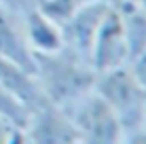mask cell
<instances>
[{
  "label": "cell",
  "mask_w": 146,
  "mask_h": 144,
  "mask_svg": "<svg viewBox=\"0 0 146 144\" xmlns=\"http://www.w3.org/2000/svg\"><path fill=\"white\" fill-rule=\"evenodd\" d=\"M0 59L34 70V53L28 44L21 9L0 2Z\"/></svg>",
  "instance_id": "7"
},
{
  "label": "cell",
  "mask_w": 146,
  "mask_h": 144,
  "mask_svg": "<svg viewBox=\"0 0 146 144\" xmlns=\"http://www.w3.org/2000/svg\"><path fill=\"white\" fill-rule=\"evenodd\" d=\"M4 144H32V142H30V138H28V133H26L23 127H13Z\"/></svg>",
  "instance_id": "14"
},
{
  "label": "cell",
  "mask_w": 146,
  "mask_h": 144,
  "mask_svg": "<svg viewBox=\"0 0 146 144\" xmlns=\"http://www.w3.org/2000/svg\"><path fill=\"white\" fill-rule=\"evenodd\" d=\"M44 0H15V7L17 9H28V7H38Z\"/></svg>",
  "instance_id": "17"
},
{
  "label": "cell",
  "mask_w": 146,
  "mask_h": 144,
  "mask_svg": "<svg viewBox=\"0 0 146 144\" xmlns=\"http://www.w3.org/2000/svg\"><path fill=\"white\" fill-rule=\"evenodd\" d=\"M127 70L131 74V78L140 85V89L146 93V53H140V55L131 57L127 62Z\"/></svg>",
  "instance_id": "13"
},
{
  "label": "cell",
  "mask_w": 146,
  "mask_h": 144,
  "mask_svg": "<svg viewBox=\"0 0 146 144\" xmlns=\"http://www.w3.org/2000/svg\"><path fill=\"white\" fill-rule=\"evenodd\" d=\"M0 2H7V4H13L15 7V0H0Z\"/></svg>",
  "instance_id": "20"
},
{
  "label": "cell",
  "mask_w": 146,
  "mask_h": 144,
  "mask_svg": "<svg viewBox=\"0 0 146 144\" xmlns=\"http://www.w3.org/2000/svg\"><path fill=\"white\" fill-rule=\"evenodd\" d=\"M0 117L4 121H9L13 127H23L30 117V110L21 102L15 100L2 85H0Z\"/></svg>",
  "instance_id": "11"
},
{
  "label": "cell",
  "mask_w": 146,
  "mask_h": 144,
  "mask_svg": "<svg viewBox=\"0 0 146 144\" xmlns=\"http://www.w3.org/2000/svg\"><path fill=\"white\" fill-rule=\"evenodd\" d=\"M11 129H13V125L0 117V144L7 142V138H9V133H11Z\"/></svg>",
  "instance_id": "16"
},
{
  "label": "cell",
  "mask_w": 146,
  "mask_h": 144,
  "mask_svg": "<svg viewBox=\"0 0 146 144\" xmlns=\"http://www.w3.org/2000/svg\"><path fill=\"white\" fill-rule=\"evenodd\" d=\"M32 144H74L78 142L76 127L68 110L53 104H42L30 112L28 123L23 125Z\"/></svg>",
  "instance_id": "5"
},
{
  "label": "cell",
  "mask_w": 146,
  "mask_h": 144,
  "mask_svg": "<svg viewBox=\"0 0 146 144\" xmlns=\"http://www.w3.org/2000/svg\"><path fill=\"white\" fill-rule=\"evenodd\" d=\"M110 7H117V4H123V2H138V0H106Z\"/></svg>",
  "instance_id": "18"
},
{
  "label": "cell",
  "mask_w": 146,
  "mask_h": 144,
  "mask_svg": "<svg viewBox=\"0 0 146 144\" xmlns=\"http://www.w3.org/2000/svg\"><path fill=\"white\" fill-rule=\"evenodd\" d=\"M91 2H100V0H44V2L38 4V7L51 19H55V21L62 26L76 9L87 7V4H91Z\"/></svg>",
  "instance_id": "12"
},
{
  "label": "cell",
  "mask_w": 146,
  "mask_h": 144,
  "mask_svg": "<svg viewBox=\"0 0 146 144\" xmlns=\"http://www.w3.org/2000/svg\"><path fill=\"white\" fill-rule=\"evenodd\" d=\"M138 4H140V7H142V11L146 13V0H138Z\"/></svg>",
  "instance_id": "19"
},
{
  "label": "cell",
  "mask_w": 146,
  "mask_h": 144,
  "mask_svg": "<svg viewBox=\"0 0 146 144\" xmlns=\"http://www.w3.org/2000/svg\"><path fill=\"white\" fill-rule=\"evenodd\" d=\"M127 62H129V49L123 36V28H121L117 11L110 7L106 19L100 26V32L93 40L89 64L95 70V74H100L114 70V68H123L127 66Z\"/></svg>",
  "instance_id": "6"
},
{
  "label": "cell",
  "mask_w": 146,
  "mask_h": 144,
  "mask_svg": "<svg viewBox=\"0 0 146 144\" xmlns=\"http://www.w3.org/2000/svg\"><path fill=\"white\" fill-rule=\"evenodd\" d=\"M78 144H123L127 129L95 91L70 108Z\"/></svg>",
  "instance_id": "3"
},
{
  "label": "cell",
  "mask_w": 146,
  "mask_h": 144,
  "mask_svg": "<svg viewBox=\"0 0 146 144\" xmlns=\"http://www.w3.org/2000/svg\"><path fill=\"white\" fill-rule=\"evenodd\" d=\"M0 85L7 89L17 102H21L30 112H34L38 106L47 104L34 70H28L23 66L0 59Z\"/></svg>",
  "instance_id": "9"
},
{
  "label": "cell",
  "mask_w": 146,
  "mask_h": 144,
  "mask_svg": "<svg viewBox=\"0 0 146 144\" xmlns=\"http://www.w3.org/2000/svg\"><path fill=\"white\" fill-rule=\"evenodd\" d=\"M110 11V4L106 0L91 2L87 7L76 9L66 21L62 23V34H64V49L80 59L89 62L91 55L93 40L100 32V26L104 23L106 15Z\"/></svg>",
  "instance_id": "4"
},
{
  "label": "cell",
  "mask_w": 146,
  "mask_h": 144,
  "mask_svg": "<svg viewBox=\"0 0 146 144\" xmlns=\"http://www.w3.org/2000/svg\"><path fill=\"white\" fill-rule=\"evenodd\" d=\"M34 74L44 100L64 110H70L85 96H89L98 76L89 62L66 49L51 55H36Z\"/></svg>",
  "instance_id": "1"
},
{
  "label": "cell",
  "mask_w": 146,
  "mask_h": 144,
  "mask_svg": "<svg viewBox=\"0 0 146 144\" xmlns=\"http://www.w3.org/2000/svg\"><path fill=\"white\" fill-rule=\"evenodd\" d=\"M123 144H146V125L127 131V138H125Z\"/></svg>",
  "instance_id": "15"
},
{
  "label": "cell",
  "mask_w": 146,
  "mask_h": 144,
  "mask_svg": "<svg viewBox=\"0 0 146 144\" xmlns=\"http://www.w3.org/2000/svg\"><path fill=\"white\" fill-rule=\"evenodd\" d=\"M74 144H78V142H74Z\"/></svg>",
  "instance_id": "22"
},
{
  "label": "cell",
  "mask_w": 146,
  "mask_h": 144,
  "mask_svg": "<svg viewBox=\"0 0 146 144\" xmlns=\"http://www.w3.org/2000/svg\"><path fill=\"white\" fill-rule=\"evenodd\" d=\"M93 91L121 119V123L125 125L127 131L146 125V117H144L146 93L131 78L127 66L114 68V70H108V72H100L95 76Z\"/></svg>",
  "instance_id": "2"
},
{
  "label": "cell",
  "mask_w": 146,
  "mask_h": 144,
  "mask_svg": "<svg viewBox=\"0 0 146 144\" xmlns=\"http://www.w3.org/2000/svg\"><path fill=\"white\" fill-rule=\"evenodd\" d=\"M23 15V28H26V38L36 55H51L64 49V34L62 26L55 19H51L40 7H28L21 9Z\"/></svg>",
  "instance_id": "8"
},
{
  "label": "cell",
  "mask_w": 146,
  "mask_h": 144,
  "mask_svg": "<svg viewBox=\"0 0 146 144\" xmlns=\"http://www.w3.org/2000/svg\"><path fill=\"white\" fill-rule=\"evenodd\" d=\"M119 15L123 36L129 49V59L146 53V13L138 2H123L112 7Z\"/></svg>",
  "instance_id": "10"
},
{
  "label": "cell",
  "mask_w": 146,
  "mask_h": 144,
  "mask_svg": "<svg viewBox=\"0 0 146 144\" xmlns=\"http://www.w3.org/2000/svg\"><path fill=\"white\" fill-rule=\"evenodd\" d=\"M144 117H146V110H144Z\"/></svg>",
  "instance_id": "21"
}]
</instances>
